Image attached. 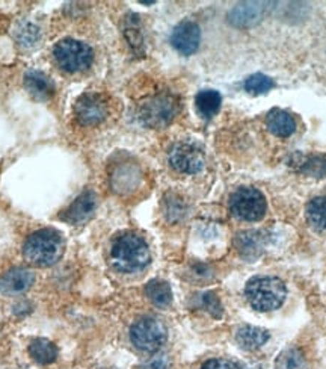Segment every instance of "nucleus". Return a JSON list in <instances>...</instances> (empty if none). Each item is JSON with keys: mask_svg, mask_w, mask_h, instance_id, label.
I'll return each mask as SVG.
<instances>
[{"mask_svg": "<svg viewBox=\"0 0 326 369\" xmlns=\"http://www.w3.org/2000/svg\"><path fill=\"white\" fill-rule=\"evenodd\" d=\"M110 259L114 266L121 273H136L144 269L152 256L147 242L136 233H122L110 249Z\"/></svg>", "mask_w": 326, "mask_h": 369, "instance_id": "nucleus-1", "label": "nucleus"}, {"mask_svg": "<svg viewBox=\"0 0 326 369\" xmlns=\"http://www.w3.org/2000/svg\"><path fill=\"white\" fill-rule=\"evenodd\" d=\"M64 253V242L56 232L44 229L32 233L24 242V259L36 266H52Z\"/></svg>", "mask_w": 326, "mask_h": 369, "instance_id": "nucleus-2", "label": "nucleus"}, {"mask_svg": "<svg viewBox=\"0 0 326 369\" xmlns=\"http://www.w3.org/2000/svg\"><path fill=\"white\" fill-rule=\"evenodd\" d=\"M245 295L254 309L270 312L284 303L287 289L277 277H254L246 283Z\"/></svg>", "mask_w": 326, "mask_h": 369, "instance_id": "nucleus-3", "label": "nucleus"}, {"mask_svg": "<svg viewBox=\"0 0 326 369\" xmlns=\"http://www.w3.org/2000/svg\"><path fill=\"white\" fill-rule=\"evenodd\" d=\"M179 113L177 98L171 94H157L141 105L140 118L145 126L162 129L168 126Z\"/></svg>", "mask_w": 326, "mask_h": 369, "instance_id": "nucleus-4", "label": "nucleus"}, {"mask_svg": "<svg viewBox=\"0 0 326 369\" xmlns=\"http://www.w3.org/2000/svg\"><path fill=\"white\" fill-rule=\"evenodd\" d=\"M168 331L162 321L152 316L137 319L130 328V341L144 353H156L167 342Z\"/></svg>", "mask_w": 326, "mask_h": 369, "instance_id": "nucleus-5", "label": "nucleus"}, {"mask_svg": "<svg viewBox=\"0 0 326 369\" xmlns=\"http://www.w3.org/2000/svg\"><path fill=\"white\" fill-rule=\"evenodd\" d=\"M53 55L58 66L68 73L86 70L93 64L94 59V53L90 46L71 38L59 41L53 48Z\"/></svg>", "mask_w": 326, "mask_h": 369, "instance_id": "nucleus-6", "label": "nucleus"}, {"mask_svg": "<svg viewBox=\"0 0 326 369\" xmlns=\"http://www.w3.org/2000/svg\"><path fill=\"white\" fill-rule=\"evenodd\" d=\"M266 199L256 188L237 189L230 199L231 214L242 221H258L266 214Z\"/></svg>", "mask_w": 326, "mask_h": 369, "instance_id": "nucleus-7", "label": "nucleus"}, {"mask_svg": "<svg viewBox=\"0 0 326 369\" xmlns=\"http://www.w3.org/2000/svg\"><path fill=\"white\" fill-rule=\"evenodd\" d=\"M171 167L183 175H196L206 165V155L199 145L194 142H179L169 152Z\"/></svg>", "mask_w": 326, "mask_h": 369, "instance_id": "nucleus-8", "label": "nucleus"}, {"mask_svg": "<svg viewBox=\"0 0 326 369\" xmlns=\"http://www.w3.org/2000/svg\"><path fill=\"white\" fill-rule=\"evenodd\" d=\"M74 114L83 126H95L107 115V105L100 94H83L74 106Z\"/></svg>", "mask_w": 326, "mask_h": 369, "instance_id": "nucleus-9", "label": "nucleus"}, {"mask_svg": "<svg viewBox=\"0 0 326 369\" xmlns=\"http://www.w3.org/2000/svg\"><path fill=\"white\" fill-rule=\"evenodd\" d=\"M201 41V31L194 21H182L171 35V44L182 55H192L198 51Z\"/></svg>", "mask_w": 326, "mask_h": 369, "instance_id": "nucleus-10", "label": "nucleus"}, {"mask_svg": "<svg viewBox=\"0 0 326 369\" xmlns=\"http://www.w3.org/2000/svg\"><path fill=\"white\" fill-rule=\"evenodd\" d=\"M266 245L265 233L260 230H248L242 232L234 239V247L237 253L243 257L245 261L253 262L263 254Z\"/></svg>", "mask_w": 326, "mask_h": 369, "instance_id": "nucleus-11", "label": "nucleus"}, {"mask_svg": "<svg viewBox=\"0 0 326 369\" xmlns=\"http://www.w3.org/2000/svg\"><path fill=\"white\" fill-rule=\"evenodd\" d=\"M35 281V274L26 268H12L0 276V292L5 295H20L26 292Z\"/></svg>", "mask_w": 326, "mask_h": 369, "instance_id": "nucleus-12", "label": "nucleus"}, {"mask_svg": "<svg viewBox=\"0 0 326 369\" xmlns=\"http://www.w3.org/2000/svg\"><path fill=\"white\" fill-rule=\"evenodd\" d=\"M95 206H97L95 194L91 191H86L73 202V204L64 212L62 218H64L67 223L80 224L93 215Z\"/></svg>", "mask_w": 326, "mask_h": 369, "instance_id": "nucleus-13", "label": "nucleus"}, {"mask_svg": "<svg viewBox=\"0 0 326 369\" xmlns=\"http://www.w3.org/2000/svg\"><path fill=\"white\" fill-rule=\"evenodd\" d=\"M24 87L36 100H48L55 93V83L46 73L40 70H31L24 76Z\"/></svg>", "mask_w": 326, "mask_h": 369, "instance_id": "nucleus-14", "label": "nucleus"}, {"mask_svg": "<svg viewBox=\"0 0 326 369\" xmlns=\"http://www.w3.org/2000/svg\"><path fill=\"white\" fill-rule=\"evenodd\" d=\"M290 165L311 177H325L326 176V159L316 155H295Z\"/></svg>", "mask_w": 326, "mask_h": 369, "instance_id": "nucleus-15", "label": "nucleus"}, {"mask_svg": "<svg viewBox=\"0 0 326 369\" xmlns=\"http://www.w3.org/2000/svg\"><path fill=\"white\" fill-rule=\"evenodd\" d=\"M268 129L280 138H287L296 130V121L283 109H272L266 117Z\"/></svg>", "mask_w": 326, "mask_h": 369, "instance_id": "nucleus-16", "label": "nucleus"}, {"mask_svg": "<svg viewBox=\"0 0 326 369\" xmlns=\"http://www.w3.org/2000/svg\"><path fill=\"white\" fill-rule=\"evenodd\" d=\"M236 341L242 348L254 351L261 348L269 341V331L260 327L243 326L237 330Z\"/></svg>", "mask_w": 326, "mask_h": 369, "instance_id": "nucleus-17", "label": "nucleus"}, {"mask_svg": "<svg viewBox=\"0 0 326 369\" xmlns=\"http://www.w3.org/2000/svg\"><path fill=\"white\" fill-rule=\"evenodd\" d=\"M263 8L260 4L246 2L237 5L230 12V21L236 26H251V24L257 23L261 19Z\"/></svg>", "mask_w": 326, "mask_h": 369, "instance_id": "nucleus-18", "label": "nucleus"}, {"mask_svg": "<svg viewBox=\"0 0 326 369\" xmlns=\"http://www.w3.org/2000/svg\"><path fill=\"white\" fill-rule=\"evenodd\" d=\"M221 103H222V97L215 90L199 91L195 97V105L198 113L204 118L215 117L218 114V110L221 109Z\"/></svg>", "mask_w": 326, "mask_h": 369, "instance_id": "nucleus-19", "label": "nucleus"}, {"mask_svg": "<svg viewBox=\"0 0 326 369\" xmlns=\"http://www.w3.org/2000/svg\"><path fill=\"white\" fill-rule=\"evenodd\" d=\"M29 354H31V358L35 362H38L40 365H50V363H53L58 358V348L53 342L38 338L31 342Z\"/></svg>", "mask_w": 326, "mask_h": 369, "instance_id": "nucleus-20", "label": "nucleus"}, {"mask_svg": "<svg viewBox=\"0 0 326 369\" xmlns=\"http://www.w3.org/2000/svg\"><path fill=\"white\" fill-rule=\"evenodd\" d=\"M147 297L154 306L167 309L172 303V291L167 281L163 280H153L149 281L145 288Z\"/></svg>", "mask_w": 326, "mask_h": 369, "instance_id": "nucleus-21", "label": "nucleus"}, {"mask_svg": "<svg viewBox=\"0 0 326 369\" xmlns=\"http://www.w3.org/2000/svg\"><path fill=\"white\" fill-rule=\"evenodd\" d=\"M310 226L319 233H326V195L312 199L307 206Z\"/></svg>", "mask_w": 326, "mask_h": 369, "instance_id": "nucleus-22", "label": "nucleus"}, {"mask_svg": "<svg viewBox=\"0 0 326 369\" xmlns=\"http://www.w3.org/2000/svg\"><path fill=\"white\" fill-rule=\"evenodd\" d=\"M275 369H307V360L298 348H288L278 355Z\"/></svg>", "mask_w": 326, "mask_h": 369, "instance_id": "nucleus-23", "label": "nucleus"}, {"mask_svg": "<svg viewBox=\"0 0 326 369\" xmlns=\"http://www.w3.org/2000/svg\"><path fill=\"white\" fill-rule=\"evenodd\" d=\"M273 80L266 76V75H261V73H257V75L249 76L245 80V90L249 94H265L268 91H270L273 88Z\"/></svg>", "mask_w": 326, "mask_h": 369, "instance_id": "nucleus-24", "label": "nucleus"}, {"mask_svg": "<svg viewBox=\"0 0 326 369\" xmlns=\"http://www.w3.org/2000/svg\"><path fill=\"white\" fill-rule=\"evenodd\" d=\"M16 40L23 47H32L40 40V31L32 23H21L16 31Z\"/></svg>", "mask_w": 326, "mask_h": 369, "instance_id": "nucleus-25", "label": "nucleus"}, {"mask_svg": "<svg viewBox=\"0 0 326 369\" xmlns=\"http://www.w3.org/2000/svg\"><path fill=\"white\" fill-rule=\"evenodd\" d=\"M198 307H201V309L209 312L213 318L222 316V304L213 292H204L201 295H198Z\"/></svg>", "mask_w": 326, "mask_h": 369, "instance_id": "nucleus-26", "label": "nucleus"}, {"mask_svg": "<svg viewBox=\"0 0 326 369\" xmlns=\"http://www.w3.org/2000/svg\"><path fill=\"white\" fill-rule=\"evenodd\" d=\"M137 369H171V362L167 355H156V358L142 363Z\"/></svg>", "mask_w": 326, "mask_h": 369, "instance_id": "nucleus-27", "label": "nucleus"}, {"mask_svg": "<svg viewBox=\"0 0 326 369\" xmlns=\"http://www.w3.org/2000/svg\"><path fill=\"white\" fill-rule=\"evenodd\" d=\"M201 369H241L234 362L227 359H211L207 360Z\"/></svg>", "mask_w": 326, "mask_h": 369, "instance_id": "nucleus-28", "label": "nucleus"}]
</instances>
